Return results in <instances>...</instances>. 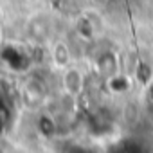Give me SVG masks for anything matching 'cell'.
Returning <instances> with one entry per match:
<instances>
[{"label": "cell", "instance_id": "6da1fadb", "mask_svg": "<svg viewBox=\"0 0 153 153\" xmlns=\"http://www.w3.org/2000/svg\"><path fill=\"white\" fill-rule=\"evenodd\" d=\"M83 74L78 70V68H68L63 76V85H65V90L70 94V96H78L81 90H83Z\"/></svg>", "mask_w": 153, "mask_h": 153}, {"label": "cell", "instance_id": "7a4b0ae2", "mask_svg": "<svg viewBox=\"0 0 153 153\" xmlns=\"http://www.w3.org/2000/svg\"><path fill=\"white\" fill-rule=\"evenodd\" d=\"M97 72L105 74V76H114L117 74V59L112 54H103L97 58Z\"/></svg>", "mask_w": 153, "mask_h": 153}, {"label": "cell", "instance_id": "3957f363", "mask_svg": "<svg viewBox=\"0 0 153 153\" xmlns=\"http://www.w3.org/2000/svg\"><path fill=\"white\" fill-rule=\"evenodd\" d=\"M108 83H110V88H112L114 92H124V90L128 88V81L123 78V76H119V74L110 76Z\"/></svg>", "mask_w": 153, "mask_h": 153}]
</instances>
